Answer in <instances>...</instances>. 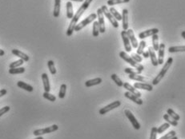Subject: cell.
I'll list each match as a JSON object with an SVG mask.
<instances>
[{
  "mask_svg": "<svg viewBox=\"0 0 185 139\" xmlns=\"http://www.w3.org/2000/svg\"><path fill=\"white\" fill-rule=\"evenodd\" d=\"M90 4H91V2H89V1H87V0H84V3L82 4L81 7L79 8L77 12L75 13V15H73V18H71V22H70L69 27H68L67 32H66V34H67V36H71V35H72L73 32H74L75 27V26L77 25V22H78L79 19H80V17L83 15V14L85 12L86 10L88 8Z\"/></svg>",
  "mask_w": 185,
  "mask_h": 139,
  "instance_id": "1",
  "label": "cell"
},
{
  "mask_svg": "<svg viewBox=\"0 0 185 139\" xmlns=\"http://www.w3.org/2000/svg\"><path fill=\"white\" fill-rule=\"evenodd\" d=\"M120 57L122 58V59H123L125 62H127V63L130 64L131 67H135L136 71H137V73H138V74H141V73L143 72V70H144V67H143V65H141V64L138 63V62H136V61H134V60L131 58V57L129 56L128 54H127L125 51H120Z\"/></svg>",
  "mask_w": 185,
  "mask_h": 139,
  "instance_id": "2",
  "label": "cell"
},
{
  "mask_svg": "<svg viewBox=\"0 0 185 139\" xmlns=\"http://www.w3.org/2000/svg\"><path fill=\"white\" fill-rule=\"evenodd\" d=\"M172 62H173V58H172V57L168 58V59H167V62L164 63L163 67L161 69V71H160V73H159L158 75L156 76V78H155L154 79L152 80V85L156 86L157 85V84H159V82H160L163 79V77L165 76L166 73L167 72L168 69L170 68V67L172 66Z\"/></svg>",
  "mask_w": 185,
  "mask_h": 139,
  "instance_id": "3",
  "label": "cell"
},
{
  "mask_svg": "<svg viewBox=\"0 0 185 139\" xmlns=\"http://www.w3.org/2000/svg\"><path fill=\"white\" fill-rule=\"evenodd\" d=\"M95 18H97V15L96 14H95V13H92V14H91L89 16H87V18H84L82 22H80L79 24H77V25L75 26V27L74 31H81L82 29H84V27H87L88 24H90L91 22H92L93 21H95Z\"/></svg>",
  "mask_w": 185,
  "mask_h": 139,
  "instance_id": "4",
  "label": "cell"
},
{
  "mask_svg": "<svg viewBox=\"0 0 185 139\" xmlns=\"http://www.w3.org/2000/svg\"><path fill=\"white\" fill-rule=\"evenodd\" d=\"M101 10H102V11H103V14H104V16H105L106 18L109 20V21H110V22L112 24L113 27H114L115 28H118L119 27L118 21H117V20H116V18L112 16V15H111V13H110V11H109V10H108V8H107V6H102Z\"/></svg>",
  "mask_w": 185,
  "mask_h": 139,
  "instance_id": "5",
  "label": "cell"
},
{
  "mask_svg": "<svg viewBox=\"0 0 185 139\" xmlns=\"http://www.w3.org/2000/svg\"><path fill=\"white\" fill-rule=\"evenodd\" d=\"M59 130V127L57 125H53L51 127H47V128L44 129H39V130H36L33 132V134L35 136H42L44 134H50V133H52V132L56 131V130Z\"/></svg>",
  "mask_w": 185,
  "mask_h": 139,
  "instance_id": "6",
  "label": "cell"
},
{
  "mask_svg": "<svg viewBox=\"0 0 185 139\" xmlns=\"http://www.w3.org/2000/svg\"><path fill=\"white\" fill-rule=\"evenodd\" d=\"M97 18H98V23L100 26V33L104 34L106 31V27H105V22H104V15L103 14V11H102L101 8H99L97 10Z\"/></svg>",
  "mask_w": 185,
  "mask_h": 139,
  "instance_id": "7",
  "label": "cell"
},
{
  "mask_svg": "<svg viewBox=\"0 0 185 139\" xmlns=\"http://www.w3.org/2000/svg\"><path fill=\"white\" fill-rule=\"evenodd\" d=\"M124 114H125L126 117L128 118L129 121L131 122V125H132V127H134V129H136V130H140L141 127H140V124L139 123V122L137 121V119L136 118L134 114H133L129 110H126L125 111H124Z\"/></svg>",
  "mask_w": 185,
  "mask_h": 139,
  "instance_id": "8",
  "label": "cell"
},
{
  "mask_svg": "<svg viewBox=\"0 0 185 139\" xmlns=\"http://www.w3.org/2000/svg\"><path fill=\"white\" fill-rule=\"evenodd\" d=\"M120 105H121V102H120V101L113 102L112 103H110L109 105L106 106V107H104V108L100 109V114H101V115L106 114L107 113H108L109 111H111V110H114V109H116V108H118Z\"/></svg>",
  "mask_w": 185,
  "mask_h": 139,
  "instance_id": "9",
  "label": "cell"
},
{
  "mask_svg": "<svg viewBox=\"0 0 185 139\" xmlns=\"http://www.w3.org/2000/svg\"><path fill=\"white\" fill-rule=\"evenodd\" d=\"M158 28H152V29L147 30V31L140 33V34H139V38H140V39H144V38H147V37L152 36L153 34H158Z\"/></svg>",
  "mask_w": 185,
  "mask_h": 139,
  "instance_id": "10",
  "label": "cell"
},
{
  "mask_svg": "<svg viewBox=\"0 0 185 139\" xmlns=\"http://www.w3.org/2000/svg\"><path fill=\"white\" fill-rule=\"evenodd\" d=\"M126 31H127V37H128L129 38L130 43H131V46L133 48H137V47H138V41H137V39H136V37H135V34L133 30L127 29Z\"/></svg>",
  "mask_w": 185,
  "mask_h": 139,
  "instance_id": "11",
  "label": "cell"
},
{
  "mask_svg": "<svg viewBox=\"0 0 185 139\" xmlns=\"http://www.w3.org/2000/svg\"><path fill=\"white\" fill-rule=\"evenodd\" d=\"M121 37H122V38H123V45H124V47H125V51H127V52H131V43H130V41H129L128 37H127V31H122Z\"/></svg>",
  "mask_w": 185,
  "mask_h": 139,
  "instance_id": "12",
  "label": "cell"
},
{
  "mask_svg": "<svg viewBox=\"0 0 185 139\" xmlns=\"http://www.w3.org/2000/svg\"><path fill=\"white\" fill-rule=\"evenodd\" d=\"M164 51H165V44L160 43L158 49V61L159 65H162L163 64V58H164Z\"/></svg>",
  "mask_w": 185,
  "mask_h": 139,
  "instance_id": "13",
  "label": "cell"
},
{
  "mask_svg": "<svg viewBox=\"0 0 185 139\" xmlns=\"http://www.w3.org/2000/svg\"><path fill=\"white\" fill-rule=\"evenodd\" d=\"M121 16L123 21V31H127L128 29V10L123 9Z\"/></svg>",
  "mask_w": 185,
  "mask_h": 139,
  "instance_id": "14",
  "label": "cell"
},
{
  "mask_svg": "<svg viewBox=\"0 0 185 139\" xmlns=\"http://www.w3.org/2000/svg\"><path fill=\"white\" fill-rule=\"evenodd\" d=\"M133 87L136 89H140V90H147V91H152L153 90V87L148 83L143 82H136Z\"/></svg>",
  "mask_w": 185,
  "mask_h": 139,
  "instance_id": "15",
  "label": "cell"
},
{
  "mask_svg": "<svg viewBox=\"0 0 185 139\" xmlns=\"http://www.w3.org/2000/svg\"><path fill=\"white\" fill-rule=\"evenodd\" d=\"M123 87H124V88L126 89V90H128V92L131 93L132 94H134V95L137 96L138 98H140L141 97V93L139 92L138 90H136V89L133 86L130 85L128 82H123Z\"/></svg>",
  "mask_w": 185,
  "mask_h": 139,
  "instance_id": "16",
  "label": "cell"
},
{
  "mask_svg": "<svg viewBox=\"0 0 185 139\" xmlns=\"http://www.w3.org/2000/svg\"><path fill=\"white\" fill-rule=\"evenodd\" d=\"M11 53H12L14 55H15L16 57H18L20 59L23 60L24 62L29 61V59H30L29 56H28L27 54H26L25 53L22 52V51H18V50H17V49H13L12 51H11Z\"/></svg>",
  "mask_w": 185,
  "mask_h": 139,
  "instance_id": "17",
  "label": "cell"
},
{
  "mask_svg": "<svg viewBox=\"0 0 185 139\" xmlns=\"http://www.w3.org/2000/svg\"><path fill=\"white\" fill-rule=\"evenodd\" d=\"M124 96H125L126 98H128V99L131 100L132 102H134L135 103H136V104H138V105H143V100L140 99V98H138L137 96L134 95V94H132L130 92H125V94H124Z\"/></svg>",
  "mask_w": 185,
  "mask_h": 139,
  "instance_id": "18",
  "label": "cell"
},
{
  "mask_svg": "<svg viewBox=\"0 0 185 139\" xmlns=\"http://www.w3.org/2000/svg\"><path fill=\"white\" fill-rule=\"evenodd\" d=\"M148 53H149V58H151V61H152V63L154 67H157L159 65L158 61H157V57L156 55V52L153 50L152 47H148Z\"/></svg>",
  "mask_w": 185,
  "mask_h": 139,
  "instance_id": "19",
  "label": "cell"
},
{
  "mask_svg": "<svg viewBox=\"0 0 185 139\" xmlns=\"http://www.w3.org/2000/svg\"><path fill=\"white\" fill-rule=\"evenodd\" d=\"M42 80L43 83H44V88L45 92H50L51 90V86H50L49 78H48V75L46 73H44L42 74Z\"/></svg>",
  "mask_w": 185,
  "mask_h": 139,
  "instance_id": "20",
  "label": "cell"
},
{
  "mask_svg": "<svg viewBox=\"0 0 185 139\" xmlns=\"http://www.w3.org/2000/svg\"><path fill=\"white\" fill-rule=\"evenodd\" d=\"M60 7H61V0H54V7L53 15L54 18H58L60 14Z\"/></svg>",
  "mask_w": 185,
  "mask_h": 139,
  "instance_id": "21",
  "label": "cell"
},
{
  "mask_svg": "<svg viewBox=\"0 0 185 139\" xmlns=\"http://www.w3.org/2000/svg\"><path fill=\"white\" fill-rule=\"evenodd\" d=\"M17 86H18L19 88L27 90L28 92H32L33 90H34V88H33L32 86L29 85V84H27V83L22 81H18V82H17Z\"/></svg>",
  "mask_w": 185,
  "mask_h": 139,
  "instance_id": "22",
  "label": "cell"
},
{
  "mask_svg": "<svg viewBox=\"0 0 185 139\" xmlns=\"http://www.w3.org/2000/svg\"><path fill=\"white\" fill-rule=\"evenodd\" d=\"M102 78H94V79H91V80H88V81H87L85 82V86L87 87H94V86H96V85H100V83L102 82Z\"/></svg>",
  "mask_w": 185,
  "mask_h": 139,
  "instance_id": "23",
  "label": "cell"
},
{
  "mask_svg": "<svg viewBox=\"0 0 185 139\" xmlns=\"http://www.w3.org/2000/svg\"><path fill=\"white\" fill-rule=\"evenodd\" d=\"M66 7H67V18L71 19L73 18L74 13H73V5L72 2L71 1H67L66 3Z\"/></svg>",
  "mask_w": 185,
  "mask_h": 139,
  "instance_id": "24",
  "label": "cell"
},
{
  "mask_svg": "<svg viewBox=\"0 0 185 139\" xmlns=\"http://www.w3.org/2000/svg\"><path fill=\"white\" fill-rule=\"evenodd\" d=\"M128 78L131 80H135V81H138L141 82H148L147 79H146L143 76H141L140 74H129Z\"/></svg>",
  "mask_w": 185,
  "mask_h": 139,
  "instance_id": "25",
  "label": "cell"
},
{
  "mask_svg": "<svg viewBox=\"0 0 185 139\" xmlns=\"http://www.w3.org/2000/svg\"><path fill=\"white\" fill-rule=\"evenodd\" d=\"M169 53H176V52H184L185 46H176V47H172L168 48Z\"/></svg>",
  "mask_w": 185,
  "mask_h": 139,
  "instance_id": "26",
  "label": "cell"
},
{
  "mask_svg": "<svg viewBox=\"0 0 185 139\" xmlns=\"http://www.w3.org/2000/svg\"><path fill=\"white\" fill-rule=\"evenodd\" d=\"M152 37V48L155 51H157L159 49V46H160L158 34H153Z\"/></svg>",
  "mask_w": 185,
  "mask_h": 139,
  "instance_id": "27",
  "label": "cell"
},
{
  "mask_svg": "<svg viewBox=\"0 0 185 139\" xmlns=\"http://www.w3.org/2000/svg\"><path fill=\"white\" fill-rule=\"evenodd\" d=\"M167 114H168L169 117H171L172 119H174L175 121H179L180 119V117L179 114H176L172 109H167Z\"/></svg>",
  "mask_w": 185,
  "mask_h": 139,
  "instance_id": "28",
  "label": "cell"
},
{
  "mask_svg": "<svg viewBox=\"0 0 185 139\" xmlns=\"http://www.w3.org/2000/svg\"><path fill=\"white\" fill-rule=\"evenodd\" d=\"M109 11H110V13H111V15H112V16L114 17V18L117 20V21H120V20H122L121 15H120L118 11H116V8H114L113 7H111L109 9Z\"/></svg>",
  "mask_w": 185,
  "mask_h": 139,
  "instance_id": "29",
  "label": "cell"
},
{
  "mask_svg": "<svg viewBox=\"0 0 185 139\" xmlns=\"http://www.w3.org/2000/svg\"><path fill=\"white\" fill-rule=\"evenodd\" d=\"M25 72L24 67H17V68H12L9 70V74H19Z\"/></svg>",
  "mask_w": 185,
  "mask_h": 139,
  "instance_id": "30",
  "label": "cell"
},
{
  "mask_svg": "<svg viewBox=\"0 0 185 139\" xmlns=\"http://www.w3.org/2000/svg\"><path fill=\"white\" fill-rule=\"evenodd\" d=\"M111 79H112V81L114 82L115 83H116V85L118 86V87H123V82H122V80L120 79V78H119V76L117 75V74H112L111 75Z\"/></svg>",
  "mask_w": 185,
  "mask_h": 139,
  "instance_id": "31",
  "label": "cell"
},
{
  "mask_svg": "<svg viewBox=\"0 0 185 139\" xmlns=\"http://www.w3.org/2000/svg\"><path fill=\"white\" fill-rule=\"evenodd\" d=\"M130 2V0H108L107 2V5L108 6H114L117 5V4H121V3H127V2Z\"/></svg>",
  "mask_w": 185,
  "mask_h": 139,
  "instance_id": "32",
  "label": "cell"
},
{
  "mask_svg": "<svg viewBox=\"0 0 185 139\" xmlns=\"http://www.w3.org/2000/svg\"><path fill=\"white\" fill-rule=\"evenodd\" d=\"M92 34L94 37H98L99 34H100V26H99V23L97 21H95L93 22V31Z\"/></svg>",
  "mask_w": 185,
  "mask_h": 139,
  "instance_id": "33",
  "label": "cell"
},
{
  "mask_svg": "<svg viewBox=\"0 0 185 139\" xmlns=\"http://www.w3.org/2000/svg\"><path fill=\"white\" fill-rule=\"evenodd\" d=\"M163 119L165 120V121L167 122L169 125H172V126H173V127H177L178 126L177 121H175V120L172 119V117H169L168 114H167L163 115Z\"/></svg>",
  "mask_w": 185,
  "mask_h": 139,
  "instance_id": "34",
  "label": "cell"
},
{
  "mask_svg": "<svg viewBox=\"0 0 185 139\" xmlns=\"http://www.w3.org/2000/svg\"><path fill=\"white\" fill-rule=\"evenodd\" d=\"M66 91H67V85L62 84L59 89V98H61V99L64 98L66 95Z\"/></svg>",
  "mask_w": 185,
  "mask_h": 139,
  "instance_id": "35",
  "label": "cell"
},
{
  "mask_svg": "<svg viewBox=\"0 0 185 139\" xmlns=\"http://www.w3.org/2000/svg\"><path fill=\"white\" fill-rule=\"evenodd\" d=\"M146 46H147V42H146L145 41L142 40L140 42V44L138 45V47H137V53H136V54H140V55L142 54V53L144 51V48L146 47Z\"/></svg>",
  "mask_w": 185,
  "mask_h": 139,
  "instance_id": "36",
  "label": "cell"
},
{
  "mask_svg": "<svg viewBox=\"0 0 185 139\" xmlns=\"http://www.w3.org/2000/svg\"><path fill=\"white\" fill-rule=\"evenodd\" d=\"M47 66H48L50 72H51V74H52V75H54V74H56V69H55L54 62H53L52 60H50V61L47 62Z\"/></svg>",
  "mask_w": 185,
  "mask_h": 139,
  "instance_id": "37",
  "label": "cell"
},
{
  "mask_svg": "<svg viewBox=\"0 0 185 139\" xmlns=\"http://www.w3.org/2000/svg\"><path fill=\"white\" fill-rule=\"evenodd\" d=\"M23 63H24L23 60H22V59L17 60V61L11 62V63L10 64L9 67H10V69L17 68V67H20V66H22Z\"/></svg>",
  "mask_w": 185,
  "mask_h": 139,
  "instance_id": "38",
  "label": "cell"
},
{
  "mask_svg": "<svg viewBox=\"0 0 185 139\" xmlns=\"http://www.w3.org/2000/svg\"><path fill=\"white\" fill-rule=\"evenodd\" d=\"M43 96H44V98L47 100H49L50 102H55L56 100V97L53 94H50L49 92H44L43 94Z\"/></svg>",
  "mask_w": 185,
  "mask_h": 139,
  "instance_id": "39",
  "label": "cell"
},
{
  "mask_svg": "<svg viewBox=\"0 0 185 139\" xmlns=\"http://www.w3.org/2000/svg\"><path fill=\"white\" fill-rule=\"evenodd\" d=\"M169 127H170V125H169L168 123H163V125H161V126L157 129V134H162V133H163L165 130H167Z\"/></svg>",
  "mask_w": 185,
  "mask_h": 139,
  "instance_id": "40",
  "label": "cell"
},
{
  "mask_svg": "<svg viewBox=\"0 0 185 139\" xmlns=\"http://www.w3.org/2000/svg\"><path fill=\"white\" fill-rule=\"evenodd\" d=\"M131 57V58L134 60V61H136V62H138V63H140V62H141L143 61V58H142L140 54H135V53H132Z\"/></svg>",
  "mask_w": 185,
  "mask_h": 139,
  "instance_id": "41",
  "label": "cell"
},
{
  "mask_svg": "<svg viewBox=\"0 0 185 139\" xmlns=\"http://www.w3.org/2000/svg\"><path fill=\"white\" fill-rule=\"evenodd\" d=\"M174 136H176V131H174V130H172V131H170L169 133L166 134L165 135L163 136V137H161L160 138H159V139H170V138H172V137H174Z\"/></svg>",
  "mask_w": 185,
  "mask_h": 139,
  "instance_id": "42",
  "label": "cell"
},
{
  "mask_svg": "<svg viewBox=\"0 0 185 139\" xmlns=\"http://www.w3.org/2000/svg\"><path fill=\"white\" fill-rule=\"evenodd\" d=\"M156 136H157V128L152 127V130H151L150 139H156Z\"/></svg>",
  "mask_w": 185,
  "mask_h": 139,
  "instance_id": "43",
  "label": "cell"
},
{
  "mask_svg": "<svg viewBox=\"0 0 185 139\" xmlns=\"http://www.w3.org/2000/svg\"><path fill=\"white\" fill-rule=\"evenodd\" d=\"M10 109L11 108H10V107H8V106H7V107H3V108L0 109V117L3 115L4 114H6V113H8V111L10 110Z\"/></svg>",
  "mask_w": 185,
  "mask_h": 139,
  "instance_id": "44",
  "label": "cell"
},
{
  "mask_svg": "<svg viewBox=\"0 0 185 139\" xmlns=\"http://www.w3.org/2000/svg\"><path fill=\"white\" fill-rule=\"evenodd\" d=\"M124 72L126 73V74H138L137 73V71H135L133 69L131 68H126L125 70H124Z\"/></svg>",
  "mask_w": 185,
  "mask_h": 139,
  "instance_id": "45",
  "label": "cell"
},
{
  "mask_svg": "<svg viewBox=\"0 0 185 139\" xmlns=\"http://www.w3.org/2000/svg\"><path fill=\"white\" fill-rule=\"evenodd\" d=\"M7 93H8V91H7V90H6V89H2V90H0V98H1V97H3V96L6 95V94H7Z\"/></svg>",
  "mask_w": 185,
  "mask_h": 139,
  "instance_id": "46",
  "label": "cell"
},
{
  "mask_svg": "<svg viewBox=\"0 0 185 139\" xmlns=\"http://www.w3.org/2000/svg\"><path fill=\"white\" fill-rule=\"evenodd\" d=\"M142 54H143V58H149V53H148V51H143V52L142 53Z\"/></svg>",
  "mask_w": 185,
  "mask_h": 139,
  "instance_id": "47",
  "label": "cell"
},
{
  "mask_svg": "<svg viewBox=\"0 0 185 139\" xmlns=\"http://www.w3.org/2000/svg\"><path fill=\"white\" fill-rule=\"evenodd\" d=\"M4 54H5V52H4V51H3V50L0 49V56H3Z\"/></svg>",
  "mask_w": 185,
  "mask_h": 139,
  "instance_id": "48",
  "label": "cell"
},
{
  "mask_svg": "<svg viewBox=\"0 0 185 139\" xmlns=\"http://www.w3.org/2000/svg\"><path fill=\"white\" fill-rule=\"evenodd\" d=\"M68 1H75V2H84V0H68Z\"/></svg>",
  "mask_w": 185,
  "mask_h": 139,
  "instance_id": "49",
  "label": "cell"
},
{
  "mask_svg": "<svg viewBox=\"0 0 185 139\" xmlns=\"http://www.w3.org/2000/svg\"><path fill=\"white\" fill-rule=\"evenodd\" d=\"M181 35L182 37H183V38H185V31H183V32L181 33Z\"/></svg>",
  "mask_w": 185,
  "mask_h": 139,
  "instance_id": "50",
  "label": "cell"
},
{
  "mask_svg": "<svg viewBox=\"0 0 185 139\" xmlns=\"http://www.w3.org/2000/svg\"><path fill=\"white\" fill-rule=\"evenodd\" d=\"M34 139H44V137H43L42 136H38L36 138H34Z\"/></svg>",
  "mask_w": 185,
  "mask_h": 139,
  "instance_id": "51",
  "label": "cell"
},
{
  "mask_svg": "<svg viewBox=\"0 0 185 139\" xmlns=\"http://www.w3.org/2000/svg\"><path fill=\"white\" fill-rule=\"evenodd\" d=\"M170 139H178V137H176V136H174V137H172V138H170Z\"/></svg>",
  "mask_w": 185,
  "mask_h": 139,
  "instance_id": "52",
  "label": "cell"
}]
</instances>
